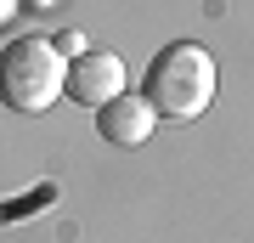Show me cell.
Segmentation results:
<instances>
[{"label":"cell","mask_w":254,"mask_h":243,"mask_svg":"<svg viewBox=\"0 0 254 243\" xmlns=\"http://www.w3.org/2000/svg\"><path fill=\"white\" fill-rule=\"evenodd\" d=\"M119 90H130V74H125V57L119 51H79L68 57V74H63V96L79 102V108H102L113 102Z\"/></svg>","instance_id":"3957f363"},{"label":"cell","mask_w":254,"mask_h":243,"mask_svg":"<svg viewBox=\"0 0 254 243\" xmlns=\"http://www.w3.org/2000/svg\"><path fill=\"white\" fill-rule=\"evenodd\" d=\"M63 74H68V57H57L51 40L23 34L0 51V102L11 113H46L63 96Z\"/></svg>","instance_id":"7a4b0ae2"},{"label":"cell","mask_w":254,"mask_h":243,"mask_svg":"<svg viewBox=\"0 0 254 243\" xmlns=\"http://www.w3.org/2000/svg\"><path fill=\"white\" fill-rule=\"evenodd\" d=\"M215 57L203 51L198 40H170L164 51H153L147 63V80H141V96L164 125H192V119L209 113L215 102Z\"/></svg>","instance_id":"6da1fadb"},{"label":"cell","mask_w":254,"mask_h":243,"mask_svg":"<svg viewBox=\"0 0 254 243\" xmlns=\"http://www.w3.org/2000/svg\"><path fill=\"white\" fill-rule=\"evenodd\" d=\"M23 11V0H0V28H11V17Z\"/></svg>","instance_id":"5b68a950"},{"label":"cell","mask_w":254,"mask_h":243,"mask_svg":"<svg viewBox=\"0 0 254 243\" xmlns=\"http://www.w3.org/2000/svg\"><path fill=\"white\" fill-rule=\"evenodd\" d=\"M153 125H158V113L147 108L141 90H119L113 102L96 108V130H102V142H113V147H141L147 136H153Z\"/></svg>","instance_id":"277c9868"}]
</instances>
